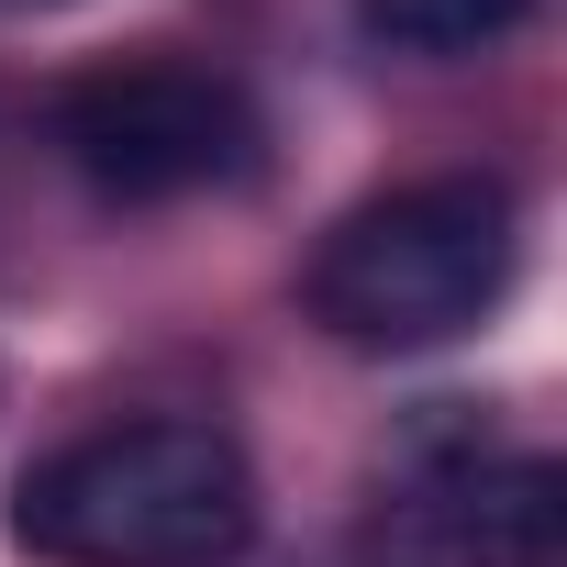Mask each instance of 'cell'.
Wrapping results in <instances>:
<instances>
[{"instance_id": "6da1fadb", "label": "cell", "mask_w": 567, "mask_h": 567, "mask_svg": "<svg viewBox=\"0 0 567 567\" xmlns=\"http://www.w3.org/2000/svg\"><path fill=\"white\" fill-rule=\"evenodd\" d=\"M245 534L256 467L223 423H101L12 489V545L45 567H223Z\"/></svg>"}, {"instance_id": "7a4b0ae2", "label": "cell", "mask_w": 567, "mask_h": 567, "mask_svg": "<svg viewBox=\"0 0 567 567\" xmlns=\"http://www.w3.org/2000/svg\"><path fill=\"white\" fill-rule=\"evenodd\" d=\"M512 290V189L501 178H423L390 189L368 212L334 223V245L312 256V312L368 346V357H412L467 334L489 301Z\"/></svg>"}, {"instance_id": "3957f363", "label": "cell", "mask_w": 567, "mask_h": 567, "mask_svg": "<svg viewBox=\"0 0 567 567\" xmlns=\"http://www.w3.org/2000/svg\"><path fill=\"white\" fill-rule=\"evenodd\" d=\"M56 145L101 200H189L256 167V101L200 56H112L56 90Z\"/></svg>"}, {"instance_id": "277c9868", "label": "cell", "mask_w": 567, "mask_h": 567, "mask_svg": "<svg viewBox=\"0 0 567 567\" xmlns=\"http://www.w3.org/2000/svg\"><path fill=\"white\" fill-rule=\"evenodd\" d=\"M556 545L567 478L545 456H478V434H423L357 523V567H556Z\"/></svg>"}, {"instance_id": "5b68a950", "label": "cell", "mask_w": 567, "mask_h": 567, "mask_svg": "<svg viewBox=\"0 0 567 567\" xmlns=\"http://www.w3.org/2000/svg\"><path fill=\"white\" fill-rule=\"evenodd\" d=\"M534 0H357V23L390 45V56H478L501 45Z\"/></svg>"}]
</instances>
